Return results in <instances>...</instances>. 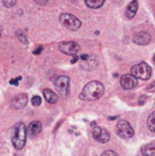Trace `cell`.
<instances>
[{
	"label": "cell",
	"mask_w": 155,
	"mask_h": 156,
	"mask_svg": "<svg viewBox=\"0 0 155 156\" xmlns=\"http://www.w3.org/2000/svg\"><path fill=\"white\" fill-rule=\"evenodd\" d=\"M104 94L103 85L98 81L93 80L89 82L79 94V99L82 101H96L100 99Z\"/></svg>",
	"instance_id": "6da1fadb"
},
{
	"label": "cell",
	"mask_w": 155,
	"mask_h": 156,
	"mask_svg": "<svg viewBox=\"0 0 155 156\" xmlns=\"http://www.w3.org/2000/svg\"><path fill=\"white\" fill-rule=\"evenodd\" d=\"M11 140L14 147L16 150L23 149L26 140V129L23 122H19L15 124L11 133Z\"/></svg>",
	"instance_id": "7a4b0ae2"
},
{
	"label": "cell",
	"mask_w": 155,
	"mask_h": 156,
	"mask_svg": "<svg viewBox=\"0 0 155 156\" xmlns=\"http://www.w3.org/2000/svg\"><path fill=\"white\" fill-rule=\"evenodd\" d=\"M131 72H132V75L134 76L136 79H140V80H147L151 77L152 69L147 63L141 62V63H139L137 65H134L132 68Z\"/></svg>",
	"instance_id": "3957f363"
},
{
	"label": "cell",
	"mask_w": 155,
	"mask_h": 156,
	"mask_svg": "<svg viewBox=\"0 0 155 156\" xmlns=\"http://www.w3.org/2000/svg\"><path fill=\"white\" fill-rule=\"evenodd\" d=\"M59 21L60 23L66 27L67 28H69V30H78L80 27H81V21L76 17L75 16L71 15V14H67V13H63L59 16Z\"/></svg>",
	"instance_id": "277c9868"
},
{
	"label": "cell",
	"mask_w": 155,
	"mask_h": 156,
	"mask_svg": "<svg viewBox=\"0 0 155 156\" xmlns=\"http://www.w3.org/2000/svg\"><path fill=\"white\" fill-rule=\"evenodd\" d=\"M69 78L68 76L62 75L57 78L55 80V88L60 96L66 98L69 94Z\"/></svg>",
	"instance_id": "5b68a950"
},
{
	"label": "cell",
	"mask_w": 155,
	"mask_h": 156,
	"mask_svg": "<svg viewBox=\"0 0 155 156\" xmlns=\"http://www.w3.org/2000/svg\"><path fill=\"white\" fill-rule=\"evenodd\" d=\"M117 133L122 139H129L134 135V131L127 121L121 120L117 124Z\"/></svg>",
	"instance_id": "8992f818"
},
{
	"label": "cell",
	"mask_w": 155,
	"mask_h": 156,
	"mask_svg": "<svg viewBox=\"0 0 155 156\" xmlns=\"http://www.w3.org/2000/svg\"><path fill=\"white\" fill-rule=\"evenodd\" d=\"M59 50L69 56H76L77 53L79 51V45L74 41H68V42H61L58 45Z\"/></svg>",
	"instance_id": "52a82bcc"
},
{
	"label": "cell",
	"mask_w": 155,
	"mask_h": 156,
	"mask_svg": "<svg viewBox=\"0 0 155 156\" xmlns=\"http://www.w3.org/2000/svg\"><path fill=\"white\" fill-rule=\"evenodd\" d=\"M93 138L100 144H106L109 142L111 136L106 129H102L99 126H95L92 131Z\"/></svg>",
	"instance_id": "ba28073f"
},
{
	"label": "cell",
	"mask_w": 155,
	"mask_h": 156,
	"mask_svg": "<svg viewBox=\"0 0 155 156\" xmlns=\"http://www.w3.org/2000/svg\"><path fill=\"white\" fill-rule=\"evenodd\" d=\"M138 84L137 79L132 74H125L121 78V86L124 90H132L134 89Z\"/></svg>",
	"instance_id": "9c48e42d"
},
{
	"label": "cell",
	"mask_w": 155,
	"mask_h": 156,
	"mask_svg": "<svg viewBox=\"0 0 155 156\" xmlns=\"http://www.w3.org/2000/svg\"><path fill=\"white\" fill-rule=\"evenodd\" d=\"M27 103V96L25 93H21L14 97L10 102V105L15 110H21L25 108Z\"/></svg>",
	"instance_id": "30bf717a"
},
{
	"label": "cell",
	"mask_w": 155,
	"mask_h": 156,
	"mask_svg": "<svg viewBox=\"0 0 155 156\" xmlns=\"http://www.w3.org/2000/svg\"><path fill=\"white\" fill-rule=\"evenodd\" d=\"M151 41V35L148 32L142 31L137 33L133 37V42L138 45H147Z\"/></svg>",
	"instance_id": "8fae6325"
},
{
	"label": "cell",
	"mask_w": 155,
	"mask_h": 156,
	"mask_svg": "<svg viewBox=\"0 0 155 156\" xmlns=\"http://www.w3.org/2000/svg\"><path fill=\"white\" fill-rule=\"evenodd\" d=\"M98 66V59L94 56H90L88 59L81 61L80 67L85 70H92Z\"/></svg>",
	"instance_id": "7c38bea8"
},
{
	"label": "cell",
	"mask_w": 155,
	"mask_h": 156,
	"mask_svg": "<svg viewBox=\"0 0 155 156\" xmlns=\"http://www.w3.org/2000/svg\"><path fill=\"white\" fill-rule=\"evenodd\" d=\"M26 131H27L28 134H30L31 136H35L42 131V124L38 121H34L29 123Z\"/></svg>",
	"instance_id": "4fadbf2b"
},
{
	"label": "cell",
	"mask_w": 155,
	"mask_h": 156,
	"mask_svg": "<svg viewBox=\"0 0 155 156\" xmlns=\"http://www.w3.org/2000/svg\"><path fill=\"white\" fill-rule=\"evenodd\" d=\"M43 95H44L46 101H47L48 102L51 103V104L56 103V102L58 101V96L54 91H52V90H49V89H45V90H43Z\"/></svg>",
	"instance_id": "5bb4252c"
},
{
	"label": "cell",
	"mask_w": 155,
	"mask_h": 156,
	"mask_svg": "<svg viewBox=\"0 0 155 156\" xmlns=\"http://www.w3.org/2000/svg\"><path fill=\"white\" fill-rule=\"evenodd\" d=\"M138 10V1L137 0H133L130 3V5L127 7L126 10V15L129 18H132L135 16L136 12Z\"/></svg>",
	"instance_id": "9a60e30c"
},
{
	"label": "cell",
	"mask_w": 155,
	"mask_h": 156,
	"mask_svg": "<svg viewBox=\"0 0 155 156\" xmlns=\"http://www.w3.org/2000/svg\"><path fill=\"white\" fill-rule=\"evenodd\" d=\"M142 154L144 156H155V142L143 146L142 148Z\"/></svg>",
	"instance_id": "2e32d148"
},
{
	"label": "cell",
	"mask_w": 155,
	"mask_h": 156,
	"mask_svg": "<svg viewBox=\"0 0 155 156\" xmlns=\"http://www.w3.org/2000/svg\"><path fill=\"white\" fill-rule=\"evenodd\" d=\"M105 0H85L86 5L90 7V8H100V6L103 5Z\"/></svg>",
	"instance_id": "e0dca14e"
},
{
	"label": "cell",
	"mask_w": 155,
	"mask_h": 156,
	"mask_svg": "<svg viewBox=\"0 0 155 156\" xmlns=\"http://www.w3.org/2000/svg\"><path fill=\"white\" fill-rule=\"evenodd\" d=\"M147 125H148V128L151 132L155 133V112H153L148 118V121H147Z\"/></svg>",
	"instance_id": "ac0fdd59"
},
{
	"label": "cell",
	"mask_w": 155,
	"mask_h": 156,
	"mask_svg": "<svg viewBox=\"0 0 155 156\" xmlns=\"http://www.w3.org/2000/svg\"><path fill=\"white\" fill-rule=\"evenodd\" d=\"M16 36H17V38L19 39V41L23 44H27V39H26V37L25 36V34L23 33L22 30H16Z\"/></svg>",
	"instance_id": "d6986e66"
},
{
	"label": "cell",
	"mask_w": 155,
	"mask_h": 156,
	"mask_svg": "<svg viewBox=\"0 0 155 156\" xmlns=\"http://www.w3.org/2000/svg\"><path fill=\"white\" fill-rule=\"evenodd\" d=\"M42 102V100L39 96H34L32 99H31V103L34 105V106H39Z\"/></svg>",
	"instance_id": "ffe728a7"
},
{
	"label": "cell",
	"mask_w": 155,
	"mask_h": 156,
	"mask_svg": "<svg viewBox=\"0 0 155 156\" xmlns=\"http://www.w3.org/2000/svg\"><path fill=\"white\" fill-rule=\"evenodd\" d=\"M16 4V0H3V5L5 7H13Z\"/></svg>",
	"instance_id": "44dd1931"
},
{
	"label": "cell",
	"mask_w": 155,
	"mask_h": 156,
	"mask_svg": "<svg viewBox=\"0 0 155 156\" xmlns=\"http://www.w3.org/2000/svg\"><path fill=\"white\" fill-rule=\"evenodd\" d=\"M101 156H119L115 152H113V151H106V152H104L103 154H102V155Z\"/></svg>",
	"instance_id": "7402d4cb"
},
{
	"label": "cell",
	"mask_w": 155,
	"mask_h": 156,
	"mask_svg": "<svg viewBox=\"0 0 155 156\" xmlns=\"http://www.w3.org/2000/svg\"><path fill=\"white\" fill-rule=\"evenodd\" d=\"M21 79H22L21 77H18V78H16V79H12V80H10L9 83H10L11 85H16V86H17V85H18V81H19Z\"/></svg>",
	"instance_id": "603a6c76"
},
{
	"label": "cell",
	"mask_w": 155,
	"mask_h": 156,
	"mask_svg": "<svg viewBox=\"0 0 155 156\" xmlns=\"http://www.w3.org/2000/svg\"><path fill=\"white\" fill-rule=\"evenodd\" d=\"M37 5H46L48 2V0H34Z\"/></svg>",
	"instance_id": "cb8c5ba5"
},
{
	"label": "cell",
	"mask_w": 155,
	"mask_h": 156,
	"mask_svg": "<svg viewBox=\"0 0 155 156\" xmlns=\"http://www.w3.org/2000/svg\"><path fill=\"white\" fill-rule=\"evenodd\" d=\"M89 57H90V55H88V54H83V55H81V56L79 57V58L81 59V61H83V60L88 59V58H89Z\"/></svg>",
	"instance_id": "d4e9b609"
},
{
	"label": "cell",
	"mask_w": 155,
	"mask_h": 156,
	"mask_svg": "<svg viewBox=\"0 0 155 156\" xmlns=\"http://www.w3.org/2000/svg\"><path fill=\"white\" fill-rule=\"evenodd\" d=\"M42 49H43V48H42V47H39V48H37L33 53H34L35 55H38V54H40V53H41Z\"/></svg>",
	"instance_id": "484cf974"
},
{
	"label": "cell",
	"mask_w": 155,
	"mask_h": 156,
	"mask_svg": "<svg viewBox=\"0 0 155 156\" xmlns=\"http://www.w3.org/2000/svg\"><path fill=\"white\" fill-rule=\"evenodd\" d=\"M79 58L78 56H74V58H73L71 59V61H70V62H71V64H74V63H76V62L78 61V59H79Z\"/></svg>",
	"instance_id": "4316f807"
},
{
	"label": "cell",
	"mask_w": 155,
	"mask_h": 156,
	"mask_svg": "<svg viewBox=\"0 0 155 156\" xmlns=\"http://www.w3.org/2000/svg\"><path fill=\"white\" fill-rule=\"evenodd\" d=\"M153 60L155 61V55H154V57H153Z\"/></svg>",
	"instance_id": "83f0119b"
},
{
	"label": "cell",
	"mask_w": 155,
	"mask_h": 156,
	"mask_svg": "<svg viewBox=\"0 0 155 156\" xmlns=\"http://www.w3.org/2000/svg\"><path fill=\"white\" fill-rule=\"evenodd\" d=\"M0 37H1V31H0Z\"/></svg>",
	"instance_id": "f1b7e54d"
}]
</instances>
